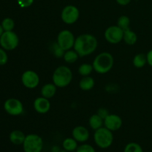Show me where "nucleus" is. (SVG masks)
Masks as SVG:
<instances>
[{
    "instance_id": "obj_1",
    "label": "nucleus",
    "mask_w": 152,
    "mask_h": 152,
    "mask_svg": "<svg viewBox=\"0 0 152 152\" xmlns=\"http://www.w3.org/2000/svg\"><path fill=\"white\" fill-rule=\"evenodd\" d=\"M97 45V39L94 36L84 34L76 38L74 49L78 53L80 57H83L93 53L96 50Z\"/></svg>"
},
{
    "instance_id": "obj_2",
    "label": "nucleus",
    "mask_w": 152,
    "mask_h": 152,
    "mask_svg": "<svg viewBox=\"0 0 152 152\" xmlns=\"http://www.w3.org/2000/svg\"><path fill=\"white\" fill-rule=\"evenodd\" d=\"M92 65L94 70L98 74H106L112 69L114 57L108 52H102L94 58Z\"/></svg>"
},
{
    "instance_id": "obj_3",
    "label": "nucleus",
    "mask_w": 152,
    "mask_h": 152,
    "mask_svg": "<svg viewBox=\"0 0 152 152\" xmlns=\"http://www.w3.org/2000/svg\"><path fill=\"white\" fill-rule=\"evenodd\" d=\"M73 79L71 70L65 65H61L56 68L52 76L53 83L57 88H65L69 86Z\"/></svg>"
},
{
    "instance_id": "obj_4",
    "label": "nucleus",
    "mask_w": 152,
    "mask_h": 152,
    "mask_svg": "<svg viewBox=\"0 0 152 152\" xmlns=\"http://www.w3.org/2000/svg\"><path fill=\"white\" fill-rule=\"evenodd\" d=\"M94 140L99 148L105 149L108 148L112 145L114 141V136L111 131L106 129L105 127H102L94 132Z\"/></svg>"
},
{
    "instance_id": "obj_5",
    "label": "nucleus",
    "mask_w": 152,
    "mask_h": 152,
    "mask_svg": "<svg viewBox=\"0 0 152 152\" xmlns=\"http://www.w3.org/2000/svg\"><path fill=\"white\" fill-rule=\"evenodd\" d=\"M22 145L25 152H42L43 148V140L39 135L30 134L26 135Z\"/></svg>"
},
{
    "instance_id": "obj_6",
    "label": "nucleus",
    "mask_w": 152,
    "mask_h": 152,
    "mask_svg": "<svg viewBox=\"0 0 152 152\" xmlns=\"http://www.w3.org/2000/svg\"><path fill=\"white\" fill-rule=\"evenodd\" d=\"M19 37L13 31H4L0 37V45L6 50H12L16 48L19 45Z\"/></svg>"
},
{
    "instance_id": "obj_7",
    "label": "nucleus",
    "mask_w": 152,
    "mask_h": 152,
    "mask_svg": "<svg viewBox=\"0 0 152 152\" xmlns=\"http://www.w3.org/2000/svg\"><path fill=\"white\" fill-rule=\"evenodd\" d=\"M75 39L74 35L71 31L68 30H63L58 34L56 42L65 51H66L74 48Z\"/></svg>"
},
{
    "instance_id": "obj_8",
    "label": "nucleus",
    "mask_w": 152,
    "mask_h": 152,
    "mask_svg": "<svg viewBox=\"0 0 152 152\" xmlns=\"http://www.w3.org/2000/svg\"><path fill=\"white\" fill-rule=\"evenodd\" d=\"M124 31L117 25L110 26L105 30L104 37L105 40L111 44H117L123 40Z\"/></svg>"
},
{
    "instance_id": "obj_9",
    "label": "nucleus",
    "mask_w": 152,
    "mask_h": 152,
    "mask_svg": "<svg viewBox=\"0 0 152 152\" xmlns=\"http://www.w3.org/2000/svg\"><path fill=\"white\" fill-rule=\"evenodd\" d=\"M80 17L79 9L74 5H67L62 9L61 18L63 22L67 25H73Z\"/></svg>"
},
{
    "instance_id": "obj_10",
    "label": "nucleus",
    "mask_w": 152,
    "mask_h": 152,
    "mask_svg": "<svg viewBox=\"0 0 152 152\" xmlns=\"http://www.w3.org/2000/svg\"><path fill=\"white\" fill-rule=\"evenodd\" d=\"M4 108L6 112L12 116H19L23 113L24 108L22 102L15 98H10L4 102Z\"/></svg>"
},
{
    "instance_id": "obj_11",
    "label": "nucleus",
    "mask_w": 152,
    "mask_h": 152,
    "mask_svg": "<svg viewBox=\"0 0 152 152\" xmlns=\"http://www.w3.org/2000/svg\"><path fill=\"white\" fill-rule=\"evenodd\" d=\"M21 80L25 88L29 89H34L39 84V77L35 71L32 70H28L22 74Z\"/></svg>"
},
{
    "instance_id": "obj_12",
    "label": "nucleus",
    "mask_w": 152,
    "mask_h": 152,
    "mask_svg": "<svg viewBox=\"0 0 152 152\" xmlns=\"http://www.w3.org/2000/svg\"><path fill=\"white\" fill-rule=\"evenodd\" d=\"M123 120L117 114H108L104 119V126L111 132H116L122 127Z\"/></svg>"
},
{
    "instance_id": "obj_13",
    "label": "nucleus",
    "mask_w": 152,
    "mask_h": 152,
    "mask_svg": "<svg viewBox=\"0 0 152 152\" xmlns=\"http://www.w3.org/2000/svg\"><path fill=\"white\" fill-rule=\"evenodd\" d=\"M34 108L37 113L45 114L49 111L50 108V102L48 99L43 96L37 97L34 102Z\"/></svg>"
},
{
    "instance_id": "obj_14",
    "label": "nucleus",
    "mask_w": 152,
    "mask_h": 152,
    "mask_svg": "<svg viewBox=\"0 0 152 152\" xmlns=\"http://www.w3.org/2000/svg\"><path fill=\"white\" fill-rule=\"evenodd\" d=\"M72 137L78 142H86L90 137L87 128L82 126H78L74 128L72 131Z\"/></svg>"
},
{
    "instance_id": "obj_15",
    "label": "nucleus",
    "mask_w": 152,
    "mask_h": 152,
    "mask_svg": "<svg viewBox=\"0 0 152 152\" xmlns=\"http://www.w3.org/2000/svg\"><path fill=\"white\" fill-rule=\"evenodd\" d=\"M56 88L57 87L53 83H47L44 85L41 88L42 96L47 99H50L56 94Z\"/></svg>"
},
{
    "instance_id": "obj_16",
    "label": "nucleus",
    "mask_w": 152,
    "mask_h": 152,
    "mask_svg": "<svg viewBox=\"0 0 152 152\" xmlns=\"http://www.w3.org/2000/svg\"><path fill=\"white\" fill-rule=\"evenodd\" d=\"M25 134L22 132V131L19 130H14L9 135V139H10V141L13 144L16 145H22L25 141Z\"/></svg>"
},
{
    "instance_id": "obj_17",
    "label": "nucleus",
    "mask_w": 152,
    "mask_h": 152,
    "mask_svg": "<svg viewBox=\"0 0 152 152\" xmlns=\"http://www.w3.org/2000/svg\"><path fill=\"white\" fill-rule=\"evenodd\" d=\"M95 81L93 77L90 76H86V77H83V78L80 80L79 86L80 88L83 91H90L94 87Z\"/></svg>"
},
{
    "instance_id": "obj_18",
    "label": "nucleus",
    "mask_w": 152,
    "mask_h": 152,
    "mask_svg": "<svg viewBox=\"0 0 152 152\" xmlns=\"http://www.w3.org/2000/svg\"><path fill=\"white\" fill-rule=\"evenodd\" d=\"M88 123L91 129L96 131L102 127V126L104 125V120L102 117H99L97 114H93L89 118Z\"/></svg>"
},
{
    "instance_id": "obj_19",
    "label": "nucleus",
    "mask_w": 152,
    "mask_h": 152,
    "mask_svg": "<svg viewBox=\"0 0 152 152\" xmlns=\"http://www.w3.org/2000/svg\"><path fill=\"white\" fill-rule=\"evenodd\" d=\"M77 141L74 138L68 137L65 139L62 142V148L65 149V151L68 152H72L76 151L78 147V144H77Z\"/></svg>"
},
{
    "instance_id": "obj_20",
    "label": "nucleus",
    "mask_w": 152,
    "mask_h": 152,
    "mask_svg": "<svg viewBox=\"0 0 152 152\" xmlns=\"http://www.w3.org/2000/svg\"><path fill=\"white\" fill-rule=\"evenodd\" d=\"M123 40L129 45H134L137 41V36L131 29L124 31Z\"/></svg>"
},
{
    "instance_id": "obj_21",
    "label": "nucleus",
    "mask_w": 152,
    "mask_h": 152,
    "mask_svg": "<svg viewBox=\"0 0 152 152\" xmlns=\"http://www.w3.org/2000/svg\"><path fill=\"white\" fill-rule=\"evenodd\" d=\"M79 57H80V56H79V54L76 52L74 49V50H71H71H66L63 56V59L65 62L69 64H72L77 62Z\"/></svg>"
},
{
    "instance_id": "obj_22",
    "label": "nucleus",
    "mask_w": 152,
    "mask_h": 152,
    "mask_svg": "<svg viewBox=\"0 0 152 152\" xmlns=\"http://www.w3.org/2000/svg\"><path fill=\"white\" fill-rule=\"evenodd\" d=\"M147 64L146 55L144 53H138L134 57L133 65L134 66L137 68H143Z\"/></svg>"
},
{
    "instance_id": "obj_23",
    "label": "nucleus",
    "mask_w": 152,
    "mask_h": 152,
    "mask_svg": "<svg viewBox=\"0 0 152 152\" xmlns=\"http://www.w3.org/2000/svg\"><path fill=\"white\" fill-rule=\"evenodd\" d=\"M94 71L93 65L88 63H83L79 67L78 72L80 75L82 77H86V76H90L92 71Z\"/></svg>"
},
{
    "instance_id": "obj_24",
    "label": "nucleus",
    "mask_w": 152,
    "mask_h": 152,
    "mask_svg": "<svg viewBox=\"0 0 152 152\" xmlns=\"http://www.w3.org/2000/svg\"><path fill=\"white\" fill-rule=\"evenodd\" d=\"M130 22L131 20L129 16H121L117 20V26L120 27L123 31H126L127 30L130 29Z\"/></svg>"
},
{
    "instance_id": "obj_25",
    "label": "nucleus",
    "mask_w": 152,
    "mask_h": 152,
    "mask_svg": "<svg viewBox=\"0 0 152 152\" xmlns=\"http://www.w3.org/2000/svg\"><path fill=\"white\" fill-rule=\"evenodd\" d=\"M123 152H143V150L140 144L132 142L126 145Z\"/></svg>"
},
{
    "instance_id": "obj_26",
    "label": "nucleus",
    "mask_w": 152,
    "mask_h": 152,
    "mask_svg": "<svg viewBox=\"0 0 152 152\" xmlns=\"http://www.w3.org/2000/svg\"><path fill=\"white\" fill-rule=\"evenodd\" d=\"M1 26L4 31H11L14 28L15 22L11 18H5L1 22Z\"/></svg>"
},
{
    "instance_id": "obj_27",
    "label": "nucleus",
    "mask_w": 152,
    "mask_h": 152,
    "mask_svg": "<svg viewBox=\"0 0 152 152\" xmlns=\"http://www.w3.org/2000/svg\"><path fill=\"white\" fill-rule=\"evenodd\" d=\"M51 51L53 54L56 56V58H63L64 54H65V50L58 45L57 42L53 43V45L51 46Z\"/></svg>"
},
{
    "instance_id": "obj_28",
    "label": "nucleus",
    "mask_w": 152,
    "mask_h": 152,
    "mask_svg": "<svg viewBox=\"0 0 152 152\" xmlns=\"http://www.w3.org/2000/svg\"><path fill=\"white\" fill-rule=\"evenodd\" d=\"M76 152H96V151L92 145L84 143L77 147Z\"/></svg>"
},
{
    "instance_id": "obj_29",
    "label": "nucleus",
    "mask_w": 152,
    "mask_h": 152,
    "mask_svg": "<svg viewBox=\"0 0 152 152\" xmlns=\"http://www.w3.org/2000/svg\"><path fill=\"white\" fill-rule=\"evenodd\" d=\"M8 61V56L4 49L0 48V65H4Z\"/></svg>"
},
{
    "instance_id": "obj_30",
    "label": "nucleus",
    "mask_w": 152,
    "mask_h": 152,
    "mask_svg": "<svg viewBox=\"0 0 152 152\" xmlns=\"http://www.w3.org/2000/svg\"><path fill=\"white\" fill-rule=\"evenodd\" d=\"M34 0H17V3L22 8H26L32 5Z\"/></svg>"
},
{
    "instance_id": "obj_31",
    "label": "nucleus",
    "mask_w": 152,
    "mask_h": 152,
    "mask_svg": "<svg viewBox=\"0 0 152 152\" xmlns=\"http://www.w3.org/2000/svg\"><path fill=\"white\" fill-rule=\"evenodd\" d=\"M97 114L104 120V119H105V117L109 114V113H108V111L107 109H105V108H101L98 110Z\"/></svg>"
},
{
    "instance_id": "obj_32",
    "label": "nucleus",
    "mask_w": 152,
    "mask_h": 152,
    "mask_svg": "<svg viewBox=\"0 0 152 152\" xmlns=\"http://www.w3.org/2000/svg\"><path fill=\"white\" fill-rule=\"evenodd\" d=\"M146 57H147V63H148L150 66L152 67V49L147 53Z\"/></svg>"
},
{
    "instance_id": "obj_33",
    "label": "nucleus",
    "mask_w": 152,
    "mask_h": 152,
    "mask_svg": "<svg viewBox=\"0 0 152 152\" xmlns=\"http://www.w3.org/2000/svg\"><path fill=\"white\" fill-rule=\"evenodd\" d=\"M116 1H117V2L119 4L123 6L127 5V4H129L131 2V0H116Z\"/></svg>"
},
{
    "instance_id": "obj_34",
    "label": "nucleus",
    "mask_w": 152,
    "mask_h": 152,
    "mask_svg": "<svg viewBox=\"0 0 152 152\" xmlns=\"http://www.w3.org/2000/svg\"><path fill=\"white\" fill-rule=\"evenodd\" d=\"M60 150H61L60 148H59V146H57V145H54V146L52 147L51 152H59Z\"/></svg>"
},
{
    "instance_id": "obj_35",
    "label": "nucleus",
    "mask_w": 152,
    "mask_h": 152,
    "mask_svg": "<svg viewBox=\"0 0 152 152\" xmlns=\"http://www.w3.org/2000/svg\"><path fill=\"white\" fill-rule=\"evenodd\" d=\"M4 29H3L2 26H1V25H0V37H1V35H2V34L4 33Z\"/></svg>"
},
{
    "instance_id": "obj_36",
    "label": "nucleus",
    "mask_w": 152,
    "mask_h": 152,
    "mask_svg": "<svg viewBox=\"0 0 152 152\" xmlns=\"http://www.w3.org/2000/svg\"><path fill=\"white\" fill-rule=\"evenodd\" d=\"M59 152H68V151H65V149H62V150H60V151H59Z\"/></svg>"
}]
</instances>
